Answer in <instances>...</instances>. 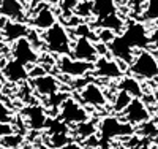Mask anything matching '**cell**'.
Segmentation results:
<instances>
[{"mask_svg":"<svg viewBox=\"0 0 158 149\" xmlns=\"http://www.w3.org/2000/svg\"><path fill=\"white\" fill-rule=\"evenodd\" d=\"M41 38H43V46L48 49V52L57 54V56H70L73 40L67 25L56 22L48 30H44Z\"/></svg>","mask_w":158,"mask_h":149,"instance_id":"obj_1","label":"cell"},{"mask_svg":"<svg viewBox=\"0 0 158 149\" xmlns=\"http://www.w3.org/2000/svg\"><path fill=\"white\" fill-rule=\"evenodd\" d=\"M128 67L133 76L138 78L155 79L158 76V59L155 57V54H152L147 49L135 51V57Z\"/></svg>","mask_w":158,"mask_h":149,"instance_id":"obj_2","label":"cell"},{"mask_svg":"<svg viewBox=\"0 0 158 149\" xmlns=\"http://www.w3.org/2000/svg\"><path fill=\"white\" fill-rule=\"evenodd\" d=\"M133 125H130L125 121H120L114 116H106L100 121L98 132H100V143H108L122 135H131L133 133Z\"/></svg>","mask_w":158,"mask_h":149,"instance_id":"obj_3","label":"cell"},{"mask_svg":"<svg viewBox=\"0 0 158 149\" xmlns=\"http://www.w3.org/2000/svg\"><path fill=\"white\" fill-rule=\"evenodd\" d=\"M59 117L60 121H63L67 125H76L79 122H84V121L90 119V114L85 108L76 102L73 97H67L62 105L59 106Z\"/></svg>","mask_w":158,"mask_h":149,"instance_id":"obj_4","label":"cell"},{"mask_svg":"<svg viewBox=\"0 0 158 149\" xmlns=\"http://www.w3.org/2000/svg\"><path fill=\"white\" fill-rule=\"evenodd\" d=\"M122 117L130 125H141L149 122L150 111L149 106L142 102V99H131L128 106L122 111Z\"/></svg>","mask_w":158,"mask_h":149,"instance_id":"obj_5","label":"cell"},{"mask_svg":"<svg viewBox=\"0 0 158 149\" xmlns=\"http://www.w3.org/2000/svg\"><path fill=\"white\" fill-rule=\"evenodd\" d=\"M57 70L71 78H81L94 70V64L73 59L71 56H60L57 59Z\"/></svg>","mask_w":158,"mask_h":149,"instance_id":"obj_6","label":"cell"},{"mask_svg":"<svg viewBox=\"0 0 158 149\" xmlns=\"http://www.w3.org/2000/svg\"><path fill=\"white\" fill-rule=\"evenodd\" d=\"M120 35L127 40L128 45L135 51L146 49L150 43V37L147 33V29L144 27V24H139V22H131V24L125 25V29Z\"/></svg>","mask_w":158,"mask_h":149,"instance_id":"obj_7","label":"cell"},{"mask_svg":"<svg viewBox=\"0 0 158 149\" xmlns=\"http://www.w3.org/2000/svg\"><path fill=\"white\" fill-rule=\"evenodd\" d=\"M11 59H15L18 62H21L25 67H30L33 64H36L38 59V51L32 46V43L27 38H19L15 43H11Z\"/></svg>","mask_w":158,"mask_h":149,"instance_id":"obj_8","label":"cell"},{"mask_svg":"<svg viewBox=\"0 0 158 149\" xmlns=\"http://www.w3.org/2000/svg\"><path fill=\"white\" fill-rule=\"evenodd\" d=\"M70 56L77 60H84L94 64L98 59V52L95 48V42L85 38V37H76V40L71 43V52Z\"/></svg>","mask_w":158,"mask_h":149,"instance_id":"obj_9","label":"cell"},{"mask_svg":"<svg viewBox=\"0 0 158 149\" xmlns=\"http://www.w3.org/2000/svg\"><path fill=\"white\" fill-rule=\"evenodd\" d=\"M94 75L98 78L104 79H117L123 75L120 62H117L115 59H111L109 56H100L94 62Z\"/></svg>","mask_w":158,"mask_h":149,"instance_id":"obj_10","label":"cell"},{"mask_svg":"<svg viewBox=\"0 0 158 149\" xmlns=\"http://www.w3.org/2000/svg\"><path fill=\"white\" fill-rule=\"evenodd\" d=\"M108 51L112 59H115L117 62H123L127 65H130L135 57V49L128 45V42L122 35H115L108 43Z\"/></svg>","mask_w":158,"mask_h":149,"instance_id":"obj_11","label":"cell"},{"mask_svg":"<svg viewBox=\"0 0 158 149\" xmlns=\"http://www.w3.org/2000/svg\"><path fill=\"white\" fill-rule=\"evenodd\" d=\"M57 22V15L56 11L51 8V5H38L35 7V11L30 18V24L36 30H48Z\"/></svg>","mask_w":158,"mask_h":149,"instance_id":"obj_12","label":"cell"},{"mask_svg":"<svg viewBox=\"0 0 158 149\" xmlns=\"http://www.w3.org/2000/svg\"><path fill=\"white\" fill-rule=\"evenodd\" d=\"M79 95H81V100L84 105L92 106V108H104L108 105L106 94L97 83H87L81 89Z\"/></svg>","mask_w":158,"mask_h":149,"instance_id":"obj_13","label":"cell"},{"mask_svg":"<svg viewBox=\"0 0 158 149\" xmlns=\"http://www.w3.org/2000/svg\"><path fill=\"white\" fill-rule=\"evenodd\" d=\"M22 116H24V121H25V124H27L29 129H32V130H43V129H46L48 114H46L43 106H40V105L25 106L24 111H22Z\"/></svg>","mask_w":158,"mask_h":149,"instance_id":"obj_14","label":"cell"},{"mask_svg":"<svg viewBox=\"0 0 158 149\" xmlns=\"http://www.w3.org/2000/svg\"><path fill=\"white\" fill-rule=\"evenodd\" d=\"M32 87L35 89L36 94L43 97H51L57 94L60 90V81L52 76L49 73L46 75H41V76H36V78H32Z\"/></svg>","mask_w":158,"mask_h":149,"instance_id":"obj_15","label":"cell"},{"mask_svg":"<svg viewBox=\"0 0 158 149\" xmlns=\"http://www.w3.org/2000/svg\"><path fill=\"white\" fill-rule=\"evenodd\" d=\"M29 29H30V27L25 24V22L6 19L3 22V25L0 27V35H2V38L5 40L6 43H15L16 40L27 37Z\"/></svg>","mask_w":158,"mask_h":149,"instance_id":"obj_16","label":"cell"},{"mask_svg":"<svg viewBox=\"0 0 158 149\" xmlns=\"http://www.w3.org/2000/svg\"><path fill=\"white\" fill-rule=\"evenodd\" d=\"M25 7L21 0H0V16L10 21H21L25 19Z\"/></svg>","mask_w":158,"mask_h":149,"instance_id":"obj_17","label":"cell"},{"mask_svg":"<svg viewBox=\"0 0 158 149\" xmlns=\"http://www.w3.org/2000/svg\"><path fill=\"white\" fill-rule=\"evenodd\" d=\"M2 75L10 83H21V81H25L29 78V68L25 65H22L21 62L10 59L2 67Z\"/></svg>","mask_w":158,"mask_h":149,"instance_id":"obj_18","label":"cell"},{"mask_svg":"<svg viewBox=\"0 0 158 149\" xmlns=\"http://www.w3.org/2000/svg\"><path fill=\"white\" fill-rule=\"evenodd\" d=\"M117 13L114 0H92V16L97 21Z\"/></svg>","mask_w":158,"mask_h":149,"instance_id":"obj_19","label":"cell"},{"mask_svg":"<svg viewBox=\"0 0 158 149\" xmlns=\"http://www.w3.org/2000/svg\"><path fill=\"white\" fill-rule=\"evenodd\" d=\"M95 25L98 27V29H108V30H112L115 35H120L127 24L117 13H114V15H109V16L103 18V19H98L95 22Z\"/></svg>","mask_w":158,"mask_h":149,"instance_id":"obj_20","label":"cell"},{"mask_svg":"<svg viewBox=\"0 0 158 149\" xmlns=\"http://www.w3.org/2000/svg\"><path fill=\"white\" fill-rule=\"evenodd\" d=\"M118 89L125 90L133 99H141L142 97V86L135 76H123L120 79V83H118Z\"/></svg>","mask_w":158,"mask_h":149,"instance_id":"obj_21","label":"cell"},{"mask_svg":"<svg viewBox=\"0 0 158 149\" xmlns=\"http://www.w3.org/2000/svg\"><path fill=\"white\" fill-rule=\"evenodd\" d=\"M97 132H98V124L95 121H90V119L76 124V127H74V133H77L79 138H90Z\"/></svg>","mask_w":158,"mask_h":149,"instance_id":"obj_22","label":"cell"},{"mask_svg":"<svg viewBox=\"0 0 158 149\" xmlns=\"http://www.w3.org/2000/svg\"><path fill=\"white\" fill-rule=\"evenodd\" d=\"M131 97L130 94H127L125 90H120L118 89V92L115 94V97H114V100H112V111L114 113H122L125 108L128 106V103L131 102Z\"/></svg>","mask_w":158,"mask_h":149,"instance_id":"obj_23","label":"cell"},{"mask_svg":"<svg viewBox=\"0 0 158 149\" xmlns=\"http://www.w3.org/2000/svg\"><path fill=\"white\" fill-rule=\"evenodd\" d=\"M24 138L21 133H16V132H11L5 137L0 138V144H2L5 149H18L21 144H22Z\"/></svg>","mask_w":158,"mask_h":149,"instance_id":"obj_24","label":"cell"},{"mask_svg":"<svg viewBox=\"0 0 158 149\" xmlns=\"http://www.w3.org/2000/svg\"><path fill=\"white\" fill-rule=\"evenodd\" d=\"M74 16L79 19H85L92 16V0H79L74 8Z\"/></svg>","mask_w":158,"mask_h":149,"instance_id":"obj_25","label":"cell"},{"mask_svg":"<svg viewBox=\"0 0 158 149\" xmlns=\"http://www.w3.org/2000/svg\"><path fill=\"white\" fill-rule=\"evenodd\" d=\"M144 19L158 21V0H147L144 7Z\"/></svg>","mask_w":158,"mask_h":149,"instance_id":"obj_26","label":"cell"},{"mask_svg":"<svg viewBox=\"0 0 158 149\" xmlns=\"http://www.w3.org/2000/svg\"><path fill=\"white\" fill-rule=\"evenodd\" d=\"M77 2H79V0H60L59 7H60L62 15L65 18H71L74 15V8H76Z\"/></svg>","mask_w":158,"mask_h":149,"instance_id":"obj_27","label":"cell"},{"mask_svg":"<svg viewBox=\"0 0 158 149\" xmlns=\"http://www.w3.org/2000/svg\"><path fill=\"white\" fill-rule=\"evenodd\" d=\"M13 121V113L5 105V102L0 99V122H11Z\"/></svg>","mask_w":158,"mask_h":149,"instance_id":"obj_28","label":"cell"},{"mask_svg":"<svg viewBox=\"0 0 158 149\" xmlns=\"http://www.w3.org/2000/svg\"><path fill=\"white\" fill-rule=\"evenodd\" d=\"M41 75H46V68L43 65L33 64V67L29 70V78H36V76H41Z\"/></svg>","mask_w":158,"mask_h":149,"instance_id":"obj_29","label":"cell"},{"mask_svg":"<svg viewBox=\"0 0 158 149\" xmlns=\"http://www.w3.org/2000/svg\"><path fill=\"white\" fill-rule=\"evenodd\" d=\"M11 132H15V125L11 122H0V138L11 133Z\"/></svg>","mask_w":158,"mask_h":149,"instance_id":"obj_30","label":"cell"},{"mask_svg":"<svg viewBox=\"0 0 158 149\" xmlns=\"http://www.w3.org/2000/svg\"><path fill=\"white\" fill-rule=\"evenodd\" d=\"M29 2V5L30 7H38V5H51V3H54L56 0H27Z\"/></svg>","mask_w":158,"mask_h":149,"instance_id":"obj_31","label":"cell"},{"mask_svg":"<svg viewBox=\"0 0 158 149\" xmlns=\"http://www.w3.org/2000/svg\"><path fill=\"white\" fill-rule=\"evenodd\" d=\"M114 2H115V0H114Z\"/></svg>","mask_w":158,"mask_h":149,"instance_id":"obj_32","label":"cell"}]
</instances>
